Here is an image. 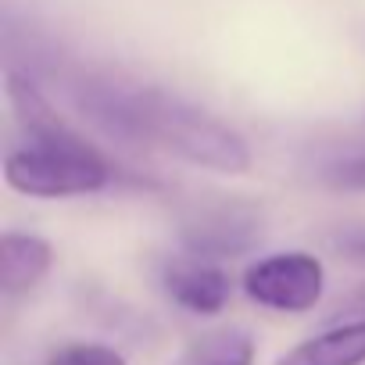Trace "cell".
Listing matches in <instances>:
<instances>
[{
  "label": "cell",
  "instance_id": "cell-9",
  "mask_svg": "<svg viewBox=\"0 0 365 365\" xmlns=\"http://www.w3.org/2000/svg\"><path fill=\"white\" fill-rule=\"evenodd\" d=\"M43 365H129L122 351L108 347V344H90V340H72L61 344L47 354Z\"/></svg>",
  "mask_w": 365,
  "mask_h": 365
},
{
  "label": "cell",
  "instance_id": "cell-1",
  "mask_svg": "<svg viewBox=\"0 0 365 365\" xmlns=\"http://www.w3.org/2000/svg\"><path fill=\"white\" fill-rule=\"evenodd\" d=\"M83 115L118 140H140L208 172L244 175L255 161L247 140L212 111L165 93L158 86H122L111 79H83L76 86Z\"/></svg>",
  "mask_w": 365,
  "mask_h": 365
},
{
  "label": "cell",
  "instance_id": "cell-6",
  "mask_svg": "<svg viewBox=\"0 0 365 365\" xmlns=\"http://www.w3.org/2000/svg\"><path fill=\"white\" fill-rule=\"evenodd\" d=\"M54 269V247L51 240L36 233L8 230L0 237V290L4 297H22L36 290Z\"/></svg>",
  "mask_w": 365,
  "mask_h": 365
},
{
  "label": "cell",
  "instance_id": "cell-5",
  "mask_svg": "<svg viewBox=\"0 0 365 365\" xmlns=\"http://www.w3.org/2000/svg\"><path fill=\"white\" fill-rule=\"evenodd\" d=\"M161 290L168 294L172 304H179L190 315H219L230 297H233V283L230 272L219 262L197 258V255H182L165 262L161 269Z\"/></svg>",
  "mask_w": 365,
  "mask_h": 365
},
{
  "label": "cell",
  "instance_id": "cell-2",
  "mask_svg": "<svg viewBox=\"0 0 365 365\" xmlns=\"http://www.w3.org/2000/svg\"><path fill=\"white\" fill-rule=\"evenodd\" d=\"M4 182L36 201L90 197L111 187V165L86 136L61 143L29 140L4 154Z\"/></svg>",
  "mask_w": 365,
  "mask_h": 365
},
{
  "label": "cell",
  "instance_id": "cell-4",
  "mask_svg": "<svg viewBox=\"0 0 365 365\" xmlns=\"http://www.w3.org/2000/svg\"><path fill=\"white\" fill-rule=\"evenodd\" d=\"M265 233V215L255 201L244 197H212L187 208L179 222V240L190 247V255L219 262L247 255Z\"/></svg>",
  "mask_w": 365,
  "mask_h": 365
},
{
  "label": "cell",
  "instance_id": "cell-8",
  "mask_svg": "<svg viewBox=\"0 0 365 365\" xmlns=\"http://www.w3.org/2000/svg\"><path fill=\"white\" fill-rule=\"evenodd\" d=\"M172 365H255V336L247 329H215L197 336Z\"/></svg>",
  "mask_w": 365,
  "mask_h": 365
},
{
  "label": "cell",
  "instance_id": "cell-12",
  "mask_svg": "<svg viewBox=\"0 0 365 365\" xmlns=\"http://www.w3.org/2000/svg\"><path fill=\"white\" fill-rule=\"evenodd\" d=\"M336 251H340L347 262L365 265V233H344V237L336 240Z\"/></svg>",
  "mask_w": 365,
  "mask_h": 365
},
{
  "label": "cell",
  "instance_id": "cell-11",
  "mask_svg": "<svg viewBox=\"0 0 365 365\" xmlns=\"http://www.w3.org/2000/svg\"><path fill=\"white\" fill-rule=\"evenodd\" d=\"M333 319L336 322H347V319H365V279L354 283L333 308Z\"/></svg>",
  "mask_w": 365,
  "mask_h": 365
},
{
  "label": "cell",
  "instance_id": "cell-7",
  "mask_svg": "<svg viewBox=\"0 0 365 365\" xmlns=\"http://www.w3.org/2000/svg\"><path fill=\"white\" fill-rule=\"evenodd\" d=\"M276 365H365V319L326 326L322 333L279 354Z\"/></svg>",
  "mask_w": 365,
  "mask_h": 365
},
{
  "label": "cell",
  "instance_id": "cell-10",
  "mask_svg": "<svg viewBox=\"0 0 365 365\" xmlns=\"http://www.w3.org/2000/svg\"><path fill=\"white\" fill-rule=\"evenodd\" d=\"M322 182L329 190H344V194H365V150L336 158L333 165L322 168Z\"/></svg>",
  "mask_w": 365,
  "mask_h": 365
},
{
  "label": "cell",
  "instance_id": "cell-3",
  "mask_svg": "<svg viewBox=\"0 0 365 365\" xmlns=\"http://www.w3.org/2000/svg\"><path fill=\"white\" fill-rule=\"evenodd\" d=\"M247 301L279 315H304L326 294V265L312 251H276L251 262L240 276Z\"/></svg>",
  "mask_w": 365,
  "mask_h": 365
}]
</instances>
